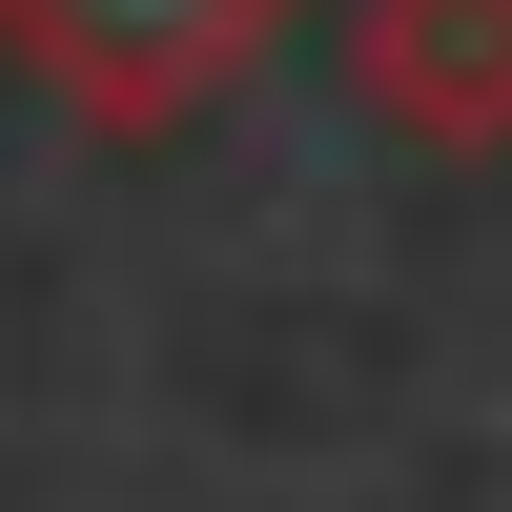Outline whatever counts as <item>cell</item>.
<instances>
[{
  "label": "cell",
  "mask_w": 512,
  "mask_h": 512,
  "mask_svg": "<svg viewBox=\"0 0 512 512\" xmlns=\"http://www.w3.org/2000/svg\"><path fill=\"white\" fill-rule=\"evenodd\" d=\"M287 21L308 0H0V82L62 103L82 144H185L205 103L287 62Z\"/></svg>",
  "instance_id": "cell-1"
},
{
  "label": "cell",
  "mask_w": 512,
  "mask_h": 512,
  "mask_svg": "<svg viewBox=\"0 0 512 512\" xmlns=\"http://www.w3.org/2000/svg\"><path fill=\"white\" fill-rule=\"evenodd\" d=\"M349 103L390 144H512V0H369L349 21Z\"/></svg>",
  "instance_id": "cell-2"
}]
</instances>
